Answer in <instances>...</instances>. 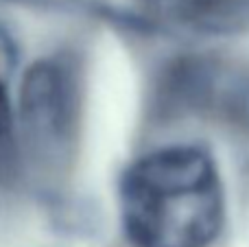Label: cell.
I'll list each match as a JSON object with an SVG mask.
<instances>
[{
  "instance_id": "6da1fadb",
  "label": "cell",
  "mask_w": 249,
  "mask_h": 247,
  "mask_svg": "<svg viewBox=\"0 0 249 247\" xmlns=\"http://www.w3.org/2000/svg\"><path fill=\"white\" fill-rule=\"evenodd\" d=\"M123 226L133 247H208L223 226V188L208 153H149L121 184Z\"/></svg>"
},
{
  "instance_id": "7a4b0ae2",
  "label": "cell",
  "mask_w": 249,
  "mask_h": 247,
  "mask_svg": "<svg viewBox=\"0 0 249 247\" xmlns=\"http://www.w3.org/2000/svg\"><path fill=\"white\" fill-rule=\"evenodd\" d=\"M77 114V90L70 70L57 61H39L22 83V116L29 140L46 153L64 151Z\"/></svg>"
},
{
  "instance_id": "3957f363",
  "label": "cell",
  "mask_w": 249,
  "mask_h": 247,
  "mask_svg": "<svg viewBox=\"0 0 249 247\" xmlns=\"http://www.w3.org/2000/svg\"><path fill=\"white\" fill-rule=\"evenodd\" d=\"M16 166V127L7 90L0 83V179L9 177Z\"/></svg>"
},
{
  "instance_id": "277c9868",
  "label": "cell",
  "mask_w": 249,
  "mask_h": 247,
  "mask_svg": "<svg viewBox=\"0 0 249 247\" xmlns=\"http://www.w3.org/2000/svg\"><path fill=\"white\" fill-rule=\"evenodd\" d=\"M140 2L149 4V7L158 9L164 13H177V16H193V13H201L208 9L216 7L221 0H140Z\"/></svg>"
}]
</instances>
